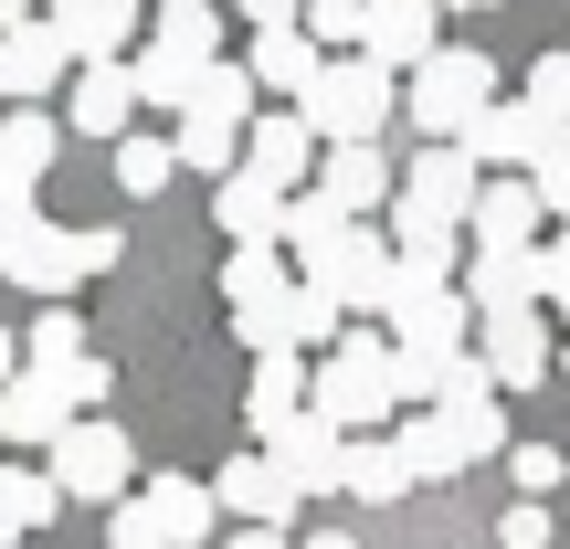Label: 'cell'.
Wrapping results in <instances>:
<instances>
[{
  "label": "cell",
  "instance_id": "cell-18",
  "mask_svg": "<svg viewBox=\"0 0 570 549\" xmlns=\"http://www.w3.org/2000/svg\"><path fill=\"white\" fill-rule=\"evenodd\" d=\"M254 85H265V96H285V106H306L317 96V75H327V53L317 42H306V21H285V32H254Z\"/></svg>",
  "mask_w": 570,
  "mask_h": 549
},
{
  "label": "cell",
  "instance_id": "cell-47",
  "mask_svg": "<svg viewBox=\"0 0 570 549\" xmlns=\"http://www.w3.org/2000/svg\"><path fill=\"white\" fill-rule=\"evenodd\" d=\"M433 11H497V0H433Z\"/></svg>",
  "mask_w": 570,
  "mask_h": 549
},
{
  "label": "cell",
  "instance_id": "cell-37",
  "mask_svg": "<svg viewBox=\"0 0 570 549\" xmlns=\"http://www.w3.org/2000/svg\"><path fill=\"white\" fill-rule=\"evenodd\" d=\"M106 539H117V549H169V529H159V508H148V497L106 508Z\"/></svg>",
  "mask_w": 570,
  "mask_h": 549
},
{
  "label": "cell",
  "instance_id": "cell-19",
  "mask_svg": "<svg viewBox=\"0 0 570 549\" xmlns=\"http://www.w3.org/2000/svg\"><path fill=\"white\" fill-rule=\"evenodd\" d=\"M539 212H550V202H539V180H487V190H475V244H487V254H529V233H539Z\"/></svg>",
  "mask_w": 570,
  "mask_h": 549
},
{
  "label": "cell",
  "instance_id": "cell-45",
  "mask_svg": "<svg viewBox=\"0 0 570 549\" xmlns=\"http://www.w3.org/2000/svg\"><path fill=\"white\" fill-rule=\"evenodd\" d=\"M0 381H21V349H11V327H0Z\"/></svg>",
  "mask_w": 570,
  "mask_h": 549
},
{
  "label": "cell",
  "instance_id": "cell-28",
  "mask_svg": "<svg viewBox=\"0 0 570 549\" xmlns=\"http://www.w3.org/2000/svg\"><path fill=\"white\" fill-rule=\"evenodd\" d=\"M53 148H63V117H42V106H11V117H0V169H11L21 190L53 169Z\"/></svg>",
  "mask_w": 570,
  "mask_h": 549
},
{
  "label": "cell",
  "instance_id": "cell-33",
  "mask_svg": "<svg viewBox=\"0 0 570 549\" xmlns=\"http://www.w3.org/2000/svg\"><path fill=\"white\" fill-rule=\"evenodd\" d=\"M180 169H202V180L223 190L233 169H244V138H233V127H180Z\"/></svg>",
  "mask_w": 570,
  "mask_h": 549
},
{
  "label": "cell",
  "instance_id": "cell-5",
  "mask_svg": "<svg viewBox=\"0 0 570 549\" xmlns=\"http://www.w3.org/2000/svg\"><path fill=\"white\" fill-rule=\"evenodd\" d=\"M0 275H11L21 296H53V306H63L96 265H85V233H63V223H42V212H32V223L0 233Z\"/></svg>",
  "mask_w": 570,
  "mask_h": 549
},
{
  "label": "cell",
  "instance_id": "cell-26",
  "mask_svg": "<svg viewBox=\"0 0 570 549\" xmlns=\"http://www.w3.org/2000/svg\"><path fill=\"white\" fill-rule=\"evenodd\" d=\"M53 508H63L53 465H0V549H21V539H32Z\"/></svg>",
  "mask_w": 570,
  "mask_h": 549
},
{
  "label": "cell",
  "instance_id": "cell-16",
  "mask_svg": "<svg viewBox=\"0 0 570 549\" xmlns=\"http://www.w3.org/2000/svg\"><path fill=\"white\" fill-rule=\"evenodd\" d=\"M475 190H487L475 148H423V159H402V202H433V212H454V223H475Z\"/></svg>",
  "mask_w": 570,
  "mask_h": 549
},
{
  "label": "cell",
  "instance_id": "cell-42",
  "mask_svg": "<svg viewBox=\"0 0 570 549\" xmlns=\"http://www.w3.org/2000/svg\"><path fill=\"white\" fill-rule=\"evenodd\" d=\"M233 11H254V32H285V21H306V0H233Z\"/></svg>",
  "mask_w": 570,
  "mask_h": 549
},
{
  "label": "cell",
  "instance_id": "cell-1",
  "mask_svg": "<svg viewBox=\"0 0 570 549\" xmlns=\"http://www.w3.org/2000/svg\"><path fill=\"white\" fill-rule=\"evenodd\" d=\"M306 412H327L338 433H381L402 412V349H391V327H348L317 360V402Z\"/></svg>",
  "mask_w": 570,
  "mask_h": 549
},
{
  "label": "cell",
  "instance_id": "cell-51",
  "mask_svg": "<svg viewBox=\"0 0 570 549\" xmlns=\"http://www.w3.org/2000/svg\"><path fill=\"white\" fill-rule=\"evenodd\" d=\"M0 444H11V433H0Z\"/></svg>",
  "mask_w": 570,
  "mask_h": 549
},
{
  "label": "cell",
  "instance_id": "cell-2",
  "mask_svg": "<svg viewBox=\"0 0 570 549\" xmlns=\"http://www.w3.org/2000/svg\"><path fill=\"white\" fill-rule=\"evenodd\" d=\"M497 106H508V96H497V63L475 53V42H454V53H433L423 75L402 85V117H412V127H433V148H465L475 127L497 117Z\"/></svg>",
  "mask_w": 570,
  "mask_h": 549
},
{
  "label": "cell",
  "instance_id": "cell-43",
  "mask_svg": "<svg viewBox=\"0 0 570 549\" xmlns=\"http://www.w3.org/2000/svg\"><path fill=\"white\" fill-rule=\"evenodd\" d=\"M11 223H32V190H21L11 169H0V233H11Z\"/></svg>",
  "mask_w": 570,
  "mask_h": 549
},
{
  "label": "cell",
  "instance_id": "cell-31",
  "mask_svg": "<svg viewBox=\"0 0 570 549\" xmlns=\"http://www.w3.org/2000/svg\"><path fill=\"white\" fill-rule=\"evenodd\" d=\"M306 42H317V53H360L370 42V0H306Z\"/></svg>",
  "mask_w": 570,
  "mask_h": 549
},
{
  "label": "cell",
  "instance_id": "cell-44",
  "mask_svg": "<svg viewBox=\"0 0 570 549\" xmlns=\"http://www.w3.org/2000/svg\"><path fill=\"white\" fill-rule=\"evenodd\" d=\"M223 549H285V529H233Z\"/></svg>",
  "mask_w": 570,
  "mask_h": 549
},
{
  "label": "cell",
  "instance_id": "cell-30",
  "mask_svg": "<svg viewBox=\"0 0 570 549\" xmlns=\"http://www.w3.org/2000/svg\"><path fill=\"white\" fill-rule=\"evenodd\" d=\"M159 42H190L223 63V0H159Z\"/></svg>",
  "mask_w": 570,
  "mask_h": 549
},
{
  "label": "cell",
  "instance_id": "cell-32",
  "mask_svg": "<svg viewBox=\"0 0 570 549\" xmlns=\"http://www.w3.org/2000/svg\"><path fill=\"white\" fill-rule=\"evenodd\" d=\"M169 169H180V138H117V180L138 190V202L169 190Z\"/></svg>",
  "mask_w": 570,
  "mask_h": 549
},
{
  "label": "cell",
  "instance_id": "cell-3",
  "mask_svg": "<svg viewBox=\"0 0 570 549\" xmlns=\"http://www.w3.org/2000/svg\"><path fill=\"white\" fill-rule=\"evenodd\" d=\"M391 117H402V85H391V63H370V53H327L317 96H306V127H317L327 148H370Z\"/></svg>",
  "mask_w": 570,
  "mask_h": 549
},
{
  "label": "cell",
  "instance_id": "cell-49",
  "mask_svg": "<svg viewBox=\"0 0 570 549\" xmlns=\"http://www.w3.org/2000/svg\"><path fill=\"white\" fill-rule=\"evenodd\" d=\"M560 370H570V349H560Z\"/></svg>",
  "mask_w": 570,
  "mask_h": 549
},
{
  "label": "cell",
  "instance_id": "cell-39",
  "mask_svg": "<svg viewBox=\"0 0 570 549\" xmlns=\"http://www.w3.org/2000/svg\"><path fill=\"white\" fill-rule=\"evenodd\" d=\"M53 381H63V391H75V412H85V402H106V381H117V370H106V360H96V349H85V360H75V370H53Z\"/></svg>",
  "mask_w": 570,
  "mask_h": 549
},
{
  "label": "cell",
  "instance_id": "cell-35",
  "mask_svg": "<svg viewBox=\"0 0 570 549\" xmlns=\"http://www.w3.org/2000/svg\"><path fill=\"white\" fill-rule=\"evenodd\" d=\"M529 106H539L550 127H570V53H539V63H529Z\"/></svg>",
  "mask_w": 570,
  "mask_h": 549
},
{
  "label": "cell",
  "instance_id": "cell-20",
  "mask_svg": "<svg viewBox=\"0 0 570 549\" xmlns=\"http://www.w3.org/2000/svg\"><path fill=\"white\" fill-rule=\"evenodd\" d=\"M433 433H444V465H454V476L487 465V454H518V444H508V412H497V391H487V402H444V412H433Z\"/></svg>",
  "mask_w": 570,
  "mask_h": 549
},
{
  "label": "cell",
  "instance_id": "cell-9",
  "mask_svg": "<svg viewBox=\"0 0 570 549\" xmlns=\"http://www.w3.org/2000/svg\"><path fill=\"white\" fill-rule=\"evenodd\" d=\"M75 42H63V21H21V32H0V85H11V106H42L53 85H75Z\"/></svg>",
  "mask_w": 570,
  "mask_h": 549
},
{
  "label": "cell",
  "instance_id": "cell-4",
  "mask_svg": "<svg viewBox=\"0 0 570 549\" xmlns=\"http://www.w3.org/2000/svg\"><path fill=\"white\" fill-rule=\"evenodd\" d=\"M381 327H391V349H465L475 296H465V275H444V265H402V275H391Z\"/></svg>",
  "mask_w": 570,
  "mask_h": 549
},
{
  "label": "cell",
  "instance_id": "cell-24",
  "mask_svg": "<svg viewBox=\"0 0 570 549\" xmlns=\"http://www.w3.org/2000/svg\"><path fill=\"white\" fill-rule=\"evenodd\" d=\"M254 96H265V85H254V63H212L180 127H233V138H254Z\"/></svg>",
  "mask_w": 570,
  "mask_h": 549
},
{
  "label": "cell",
  "instance_id": "cell-10",
  "mask_svg": "<svg viewBox=\"0 0 570 549\" xmlns=\"http://www.w3.org/2000/svg\"><path fill=\"white\" fill-rule=\"evenodd\" d=\"M348 444H360V433H338L327 412H296V423H285L265 454L296 476V497H338V487H348Z\"/></svg>",
  "mask_w": 570,
  "mask_h": 549
},
{
  "label": "cell",
  "instance_id": "cell-29",
  "mask_svg": "<svg viewBox=\"0 0 570 549\" xmlns=\"http://www.w3.org/2000/svg\"><path fill=\"white\" fill-rule=\"evenodd\" d=\"M487 370H497V391L539 381V370H550V327H539V317H497L487 327Z\"/></svg>",
  "mask_w": 570,
  "mask_h": 549
},
{
  "label": "cell",
  "instance_id": "cell-50",
  "mask_svg": "<svg viewBox=\"0 0 570 549\" xmlns=\"http://www.w3.org/2000/svg\"><path fill=\"white\" fill-rule=\"evenodd\" d=\"M0 96H11V85H0Z\"/></svg>",
  "mask_w": 570,
  "mask_h": 549
},
{
  "label": "cell",
  "instance_id": "cell-17",
  "mask_svg": "<svg viewBox=\"0 0 570 549\" xmlns=\"http://www.w3.org/2000/svg\"><path fill=\"white\" fill-rule=\"evenodd\" d=\"M285 212H296V190L254 180V169H233V180L212 190V223H223L233 244H285Z\"/></svg>",
  "mask_w": 570,
  "mask_h": 549
},
{
  "label": "cell",
  "instance_id": "cell-23",
  "mask_svg": "<svg viewBox=\"0 0 570 549\" xmlns=\"http://www.w3.org/2000/svg\"><path fill=\"white\" fill-rule=\"evenodd\" d=\"M63 42H75V63H117V42L138 32V0H53Z\"/></svg>",
  "mask_w": 570,
  "mask_h": 549
},
{
  "label": "cell",
  "instance_id": "cell-25",
  "mask_svg": "<svg viewBox=\"0 0 570 549\" xmlns=\"http://www.w3.org/2000/svg\"><path fill=\"white\" fill-rule=\"evenodd\" d=\"M202 75H212V53H190V42H159V32H148V53H138V96H148V106H180V117H190Z\"/></svg>",
  "mask_w": 570,
  "mask_h": 549
},
{
  "label": "cell",
  "instance_id": "cell-11",
  "mask_svg": "<svg viewBox=\"0 0 570 549\" xmlns=\"http://www.w3.org/2000/svg\"><path fill=\"white\" fill-rule=\"evenodd\" d=\"M138 106H148L138 96V63H85V75L63 85V127H85V138H106V148L138 138V127H127Z\"/></svg>",
  "mask_w": 570,
  "mask_h": 549
},
{
  "label": "cell",
  "instance_id": "cell-36",
  "mask_svg": "<svg viewBox=\"0 0 570 549\" xmlns=\"http://www.w3.org/2000/svg\"><path fill=\"white\" fill-rule=\"evenodd\" d=\"M508 476H518V497H550L560 476H570V454H560V444H518V454H508Z\"/></svg>",
  "mask_w": 570,
  "mask_h": 549
},
{
  "label": "cell",
  "instance_id": "cell-21",
  "mask_svg": "<svg viewBox=\"0 0 570 549\" xmlns=\"http://www.w3.org/2000/svg\"><path fill=\"white\" fill-rule=\"evenodd\" d=\"M296 254L285 244H233V265H223V296H233V317H244V306H275V296H296Z\"/></svg>",
  "mask_w": 570,
  "mask_h": 549
},
{
  "label": "cell",
  "instance_id": "cell-8",
  "mask_svg": "<svg viewBox=\"0 0 570 549\" xmlns=\"http://www.w3.org/2000/svg\"><path fill=\"white\" fill-rule=\"evenodd\" d=\"M317 159H327V138L306 127V106H275V117H254V138H244V169L275 180V190H317Z\"/></svg>",
  "mask_w": 570,
  "mask_h": 549
},
{
  "label": "cell",
  "instance_id": "cell-14",
  "mask_svg": "<svg viewBox=\"0 0 570 549\" xmlns=\"http://www.w3.org/2000/svg\"><path fill=\"white\" fill-rule=\"evenodd\" d=\"M433 21H444L433 0H370V42H360V53L391 63V75H423V63L444 53V42H433Z\"/></svg>",
  "mask_w": 570,
  "mask_h": 549
},
{
  "label": "cell",
  "instance_id": "cell-40",
  "mask_svg": "<svg viewBox=\"0 0 570 549\" xmlns=\"http://www.w3.org/2000/svg\"><path fill=\"white\" fill-rule=\"evenodd\" d=\"M529 180H539V202H550V212H570V138H560V148H550V159H539V169H529Z\"/></svg>",
  "mask_w": 570,
  "mask_h": 549
},
{
  "label": "cell",
  "instance_id": "cell-41",
  "mask_svg": "<svg viewBox=\"0 0 570 549\" xmlns=\"http://www.w3.org/2000/svg\"><path fill=\"white\" fill-rule=\"evenodd\" d=\"M539 265H550V306L570 317V233H560V244H539Z\"/></svg>",
  "mask_w": 570,
  "mask_h": 549
},
{
  "label": "cell",
  "instance_id": "cell-15",
  "mask_svg": "<svg viewBox=\"0 0 570 549\" xmlns=\"http://www.w3.org/2000/svg\"><path fill=\"white\" fill-rule=\"evenodd\" d=\"M317 190L360 223V212H391V202H402V169H391L381 148H327V159H317Z\"/></svg>",
  "mask_w": 570,
  "mask_h": 549
},
{
  "label": "cell",
  "instance_id": "cell-7",
  "mask_svg": "<svg viewBox=\"0 0 570 549\" xmlns=\"http://www.w3.org/2000/svg\"><path fill=\"white\" fill-rule=\"evenodd\" d=\"M465 296H475V327H497V317H539V296H550L539 244H529V254H487V244H475V254H465Z\"/></svg>",
  "mask_w": 570,
  "mask_h": 549
},
{
  "label": "cell",
  "instance_id": "cell-38",
  "mask_svg": "<svg viewBox=\"0 0 570 549\" xmlns=\"http://www.w3.org/2000/svg\"><path fill=\"white\" fill-rule=\"evenodd\" d=\"M497 549H550V508H539V497H518V508L497 518Z\"/></svg>",
  "mask_w": 570,
  "mask_h": 549
},
{
  "label": "cell",
  "instance_id": "cell-46",
  "mask_svg": "<svg viewBox=\"0 0 570 549\" xmlns=\"http://www.w3.org/2000/svg\"><path fill=\"white\" fill-rule=\"evenodd\" d=\"M21 21H32V0H0V32H21Z\"/></svg>",
  "mask_w": 570,
  "mask_h": 549
},
{
  "label": "cell",
  "instance_id": "cell-48",
  "mask_svg": "<svg viewBox=\"0 0 570 549\" xmlns=\"http://www.w3.org/2000/svg\"><path fill=\"white\" fill-rule=\"evenodd\" d=\"M306 549H360V539H338V529H327V539H306Z\"/></svg>",
  "mask_w": 570,
  "mask_h": 549
},
{
  "label": "cell",
  "instance_id": "cell-22",
  "mask_svg": "<svg viewBox=\"0 0 570 549\" xmlns=\"http://www.w3.org/2000/svg\"><path fill=\"white\" fill-rule=\"evenodd\" d=\"M423 476H412V454H402V433H360L348 444V497L360 508H391V497H412Z\"/></svg>",
  "mask_w": 570,
  "mask_h": 549
},
{
  "label": "cell",
  "instance_id": "cell-34",
  "mask_svg": "<svg viewBox=\"0 0 570 549\" xmlns=\"http://www.w3.org/2000/svg\"><path fill=\"white\" fill-rule=\"evenodd\" d=\"M75 360H85V327H75V306H53L32 327V370H75Z\"/></svg>",
  "mask_w": 570,
  "mask_h": 549
},
{
  "label": "cell",
  "instance_id": "cell-27",
  "mask_svg": "<svg viewBox=\"0 0 570 549\" xmlns=\"http://www.w3.org/2000/svg\"><path fill=\"white\" fill-rule=\"evenodd\" d=\"M148 508H159V529H169V549H202L212 539V518H223V497L212 487H190V476H148Z\"/></svg>",
  "mask_w": 570,
  "mask_h": 549
},
{
  "label": "cell",
  "instance_id": "cell-12",
  "mask_svg": "<svg viewBox=\"0 0 570 549\" xmlns=\"http://www.w3.org/2000/svg\"><path fill=\"white\" fill-rule=\"evenodd\" d=\"M75 423H85V412H75V391H63L53 370H21V381H0V433H11V444H42V454H53Z\"/></svg>",
  "mask_w": 570,
  "mask_h": 549
},
{
  "label": "cell",
  "instance_id": "cell-13",
  "mask_svg": "<svg viewBox=\"0 0 570 549\" xmlns=\"http://www.w3.org/2000/svg\"><path fill=\"white\" fill-rule=\"evenodd\" d=\"M212 497H223L244 529H285V518H296V476H285L275 454H233V465L212 476Z\"/></svg>",
  "mask_w": 570,
  "mask_h": 549
},
{
  "label": "cell",
  "instance_id": "cell-6",
  "mask_svg": "<svg viewBox=\"0 0 570 549\" xmlns=\"http://www.w3.org/2000/svg\"><path fill=\"white\" fill-rule=\"evenodd\" d=\"M127 476H138V444L117 423H75L53 444V487L63 497H96V508H127Z\"/></svg>",
  "mask_w": 570,
  "mask_h": 549
}]
</instances>
